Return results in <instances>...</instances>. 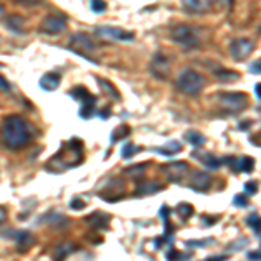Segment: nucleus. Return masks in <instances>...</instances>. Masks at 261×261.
<instances>
[{
  "instance_id": "9d476101",
  "label": "nucleus",
  "mask_w": 261,
  "mask_h": 261,
  "mask_svg": "<svg viewBox=\"0 0 261 261\" xmlns=\"http://www.w3.org/2000/svg\"><path fill=\"white\" fill-rule=\"evenodd\" d=\"M164 173L167 174V179H171V181H181L183 176H186V173H188V164L183 160H176V162L167 164L164 167Z\"/></svg>"
},
{
  "instance_id": "6e6552de",
  "label": "nucleus",
  "mask_w": 261,
  "mask_h": 261,
  "mask_svg": "<svg viewBox=\"0 0 261 261\" xmlns=\"http://www.w3.org/2000/svg\"><path fill=\"white\" fill-rule=\"evenodd\" d=\"M254 47H256L254 40L237 39L230 44V54H232V58H234L235 61H244L245 58H249L251 52L254 51Z\"/></svg>"
},
{
  "instance_id": "4468645a",
  "label": "nucleus",
  "mask_w": 261,
  "mask_h": 261,
  "mask_svg": "<svg viewBox=\"0 0 261 261\" xmlns=\"http://www.w3.org/2000/svg\"><path fill=\"white\" fill-rule=\"evenodd\" d=\"M86 223L87 225H91L92 228H96V230L107 228L108 223H110V216H107V214H103V213L89 214V216L86 218Z\"/></svg>"
},
{
  "instance_id": "f3484780",
  "label": "nucleus",
  "mask_w": 261,
  "mask_h": 261,
  "mask_svg": "<svg viewBox=\"0 0 261 261\" xmlns=\"http://www.w3.org/2000/svg\"><path fill=\"white\" fill-rule=\"evenodd\" d=\"M162 190V185H158V183H143L136 188V195L138 197H145V195H152V194H157V192Z\"/></svg>"
},
{
  "instance_id": "412c9836",
  "label": "nucleus",
  "mask_w": 261,
  "mask_h": 261,
  "mask_svg": "<svg viewBox=\"0 0 261 261\" xmlns=\"http://www.w3.org/2000/svg\"><path fill=\"white\" fill-rule=\"evenodd\" d=\"M218 75V79L219 80H223V82H234V80H237L239 77V73L237 71H230V70H221V71H218L216 73Z\"/></svg>"
},
{
  "instance_id": "a211bd4d",
  "label": "nucleus",
  "mask_w": 261,
  "mask_h": 261,
  "mask_svg": "<svg viewBox=\"0 0 261 261\" xmlns=\"http://www.w3.org/2000/svg\"><path fill=\"white\" fill-rule=\"evenodd\" d=\"M194 157H198L202 160V164L206 167H209V169H219L223 164L221 158L214 157V155H204V157H200V155H194Z\"/></svg>"
},
{
  "instance_id": "c9c22d12",
  "label": "nucleus",
  "mask_w": 261,
  "mask_h": 261,
  "mask_svg": "<svg viewBox=\"0 0 261 261\" xmlns=\"http://www.w3.org/2000/svg\"><path fill=\"white\" fill-rule=\"evenodd\" d=\"M18 4H23V5H37L40 4L42 0H16Z\"/></svg>"
},
{
  "instance_id": "b1692460",
  "label": "nucleus",
  "mask_w": 261,
  "mask_h": 261,
  "mask_svg": "<svg viewBox=\"0 0 261 261\" xmlns=\"http://www.w3.org/2000/svg\"><path fill=\"white\" fill-rule=\"evenodd\" d=\"M239 169L244 171V173H253L254 171V158L244 157L240 162H239Z\"/></svg>"
},
{
  "instance_id": "ddd939ff",
  "label": "nucleus",
  "mask_w": 261,
  "mask_h": 261,
  "mask_svg": "<svg viewBox=\"0 0 261 261\" xmlns=\"http://www.w3.org/2000/svg\"><path fill=\"white\" fill-rule=\"evenodd\" d=\"M60 84H61L60 75H58V73H54V71H49V73H45V75L40 79V87H42L44 91H47V92L56 91V89L60 87Z\"/></svg>"
},
{
  "instance_id": "2eb2a0df",
  "label": "nucleus",
  "mask_w": 261,
  "mask_h": 261,
  "mask_svg": "<svg viewBox=\"0 0 261 261\" xmlns=\"http://www.w3.org/2000/svg\"><path fill=\"white\" fill-rule=\"evenodd\" d=\"M82 101V107H80V117L82 119H89V117H92V113H94V105H96V98L91 94H87L84 99H80Z\"/></svg>"
},
{
  "instance_id": "a878e982",
  "label": "nucleus",
  "mask_w": 261,
  "mask_h": 261,
  "mask_svg": "<svg viewBox=\"0 0 261 261\" xmlns=\"http://www.w3.org/2000/svg\"><path fill=\"white\" fill-rule=\"evenodd\" d=\"M186 139H188L194 147H200L202 143H204V136H202L200 132H194V130L186 132Z\"/></svg>"
},
{
  "instance_id": "c85d7f7f",
  "label": "nucleus",
  "mask_w": 261,
  "mask_h": 261,
  "mask_svg": "<svg viewBox=\"0 0 261 261\" xmlns=\"http://www.w3.org/2000/svg\"><path fill=\"white\" fill-rule=\"evenodd\" d=\"M138 150H139V148L136 147V145H130V143H129V145H126V147H124V150H122V157H124V158H130V157H132V155H134Z\"/></svg>"
},
{
  "instance_id": "4c0bfd02",
  "label": "nucleus",
  "mask_w": 261,
  "mask_h": 261,
  "mask_svg": "<svg viewBox=\"0 0 261 261\" xmlns=\"http://www.w3.org/2000/svg\"><path fill=\"white\" fill-rule=\"evenodd\" d=\"M0 89H2V91H9V89H11V86L5 82V79L2 75H0Z\"/></svg>"
},
{
  "instance_id": "20e7f679",
  "label": "nucleus",
  "mask_w": 261,
  "mask_h": 261,
  "mask_svg": "<svg viewBox=\"0 0 261 261\" xmlns=\"http://www.w3.org/2000/svg\"><path fill=\"white\" fill-rule=\"evenodd\" d=\"M218 101H219L221 110L230 115L240 113L247 107V96L242 92H223L218 96Z\"/></svg>"
},
{
  "instance_id": "f704fd0d",
  "label": "nucleus",
  "mask_w": 261,
  "mask_h": 261,
  "mask_svg": "<svg viewBox=\"0 0 261 261\" xmlns=\"http://www.w3.org/2000/svg\"><path fill=\"white\" fill-rule=\"evenodd\" d=\"M143 171H145V166H136V167H130V169H126V174L143 173Z\"/></svg>"
},
{
  "instance_id": "cd10ccee",
  "label": "nucleus",
  "mask_w": 261,
  "mask_h": 261,
  "mask_svg": "<svg viewBox=\"0 0 261 261\" xmlns=\"http://www.w3.org/2000/svg\"><path fill=\"white\" fill-rule=\"evenodd\" d=\"M107 2L105 0H91V9L92 12H98V14H101V12L107 11Z\"/></svg>"
},
{
  "instance_id": "c756f323",
  "label": "nucleus",
  "mask_w": 261,
  "mask_h": 261,
  "mask_svg": "<svg viewBox=\"0 0 261 261\" xmlns=\"http://www.w3.org/2000/svg\"><path fill=\"white\" fill-rule=\"evenodd\" d=\"M247 225L253 226L256 232H260L261 230V218L258 216V214H253V216H249V219H247Z\"/></svg>"
},
{
  "instance_id": "e433bc0d",
  "label": "nucleus",
  "mask_w": 261,
  "mask_h": 261,
  "mask_svg": "<svg viewBox=\"0 0 261 261\" xmlns=\"http://www.w3.org/2000/svg\"><path fill=\"white\" fill-rule=\"evenodd\" d=\"M176 258H181V253H178L176 249H171L167 253V260H176Z\"/></svg>"
},
{
  "instance_id": "f8f14e48",
  "label": "nucleus",
  "mask_w": 261,
  "mask_h": 261,
  "mask_svg": "<svg viewBox=\"0 0 261 261\" xmlns=\"http://www.w3.org/2000/svg\"><path fill=\"white\" fill-rule=\"evenodd\" d=\"M211 185V176L204 171H195L190 178V188L197 192H206Z\"/></svg>"
},
{
  "instance_id": "79ce46f5",
  "label": "nucleus",
  "mask_w": 261,
  "mask_h": 261,
  "mask_svg": "<svg viewBox=\"0 0 261 261\" xmlns=\"http://www.w3.org/2000/svg\"><path fill=\"white\" fill-rule=\"evenodd\" d=\"M223 4H230V2H232V0H221Z\"/></svg>"
},
{
  "instance_id": "39448f33",
  "label": "nucleus",
  "mask_w": 261,
  "mask_h": 261,
  "mask_svg": "<svg viewBox=\"0 0 261 261\" xmlns=\"http://www.w3.org/2000/svg\"><path fill=\"white\" fill-rule=\"evenodd\" d=\"M68 49L80 54L87 60H92V54L96 52V44L87 33H73L68 40Z\"/></svg>"
},
{
  "instance_id": "9b49d317",
  "label": "nucleus",
  "mask_w": 261,
  "mask_h": 261,
  "mask_svg": "<svg viewBox=\"0 0 261 261\" xmlns=\"http://www.w3.org/2000/svg\"><path fill=\"white\" fill-rule=\"evenodd\" d=\"M183 5L192 14H206L213 7V0H183Z\"/></svg>"
},
{
  "instance_id": "473e14b6",
  "label": "nucleus",
  "mask_w": 261,
  "mask_h": 261,
  "mask_svg": "<svg viewBox=\"0 0 261 261\" xmlns=\"http://www.w3.org/2000/svg\"><path fill=\"white\" fill-rule=\"evenodd\" d=\"M234 202H235V206L245 207V206H247V197H245V195H235Z\"/></svg>"
},
{
  "instance_id": "7c9ffc66",
  "label": "nucleus",
  "mask_w": 261,
  "mask_h": 261,
  "mask_svg": "<svg viewBox=\"0 0 261 261\" xmlns=\"http://www.w3.org/2000/svg\"><path fill=\"white\" fill-rule=\"evenodd\" d=\"M70 207L73 211H80V209H84V207H86V202H84L82 198H73V200L70 202Z\"/></svg>"
},
{
  "instance_id": "ea45409f",
  "label": "nucleus",
  "mask_w": 261,
  "mask_h": 261,
  "mask_svg": "<svg viewBox=\"0 0 261 261\" xmlns=\"http://www.w3.org/2000/svg\"><path fill=\"white\" fill-rule=\"evenodd\" d=\"M4 219H5V209L0 207V221H4Z\"/></svg>"
},
{
  "instance_id": "4be33fe9",
  "label": "nucleus",
  "mask_w": 261,
  "mask_h": 261,
  "mask_svg": "<svg viewBox=\"0 0 261 261\" xmlns=\"http://www.w3.org/2000/svg\"><path fill=\"white\" fill-rule=\"evenodd\" d=\"M73 244H63V245H60L58 249H56V258L58 260H63V258H66V256H70L71 253H73Z\"/></svg>"
},
{
  "instance_id": "72a5a7b5",
  "label": "nucleus",
  "mask_w": 261,
  "mask_h": 261,
  "mask_svg": "<svg viewBox=\"0 0 261 261\" xmlns=\"http://www.w3.org/2000/svg\"><path fill=\"white\" fill-rule=\"evenodd\" d=\"M249 71H251V73H261V61H256V63L251 65Z\"/></svg>"
},
{
  "instance_id": "f257e3e1",
  "label": "nucleus",
  "mask_w": 261,
  "mask_h": 261,
  "mask_svg": "<svg viewBox=\"0 0 261 261\" xmlns=\"http://www.w3.org/2000/svg\"><path fill=\"white\" fill-rule=\"evenodd\" d=\"M2 139H4L5 147L11 150H21L32 139L28 122L20 115L5 117L4 124H2Z\"/></svg>"
},
{
  "instance_id": "0eeeda50",
  "label": "nucleus",
  "mask_w": 261,
  "mask_h": 261,
  "mask_svg": "<svg viewBox=\"0 0 261 261\" xmlns=\"http://www.w3.org/2000/svg\"><path fill=\"white\" fill-rule=\"evenodd\" d=\"M39 30L45 35H58L66 30V18L60 16V14H49L47 18L42 20Z\"/></svg>"
},
{
  "instance_id": "423d86ee",
  "label": "nucleus",
  "mask_w": 261,
  "mask_h": 261,
  "mask_svg": "<svg viewBox=\"0 0 261 261\" xmlns=\"http://www.w3.org/2000/svg\"><path fill=\"white\" fill-rule=\"evenodd\" d=\"M94 35L107 40H117V42H132L134 33L126 32L124 28L119 26H98L94 28Z\"/></svg>"
},
{
  "instance_id": "5701e85b",
  "label": "nucleus",
  "mask_w": 261,
  "mask_h": 261,
  "mask_svg": "<svg viewBox=\"0 0 261 261\" xmlns=\"http://www.w3.org/2000/svg\"><path fill=\"white\" fill-rule=\"evenodd\" d=\"M129 127L127 126H119L117 129L113 130V134H111V138H110V141L111 143H115V141H119L120 138H126L127 134H129Z\"/></svg>"
},
{
  "instance_id": "58836bf2",
  "label": "nucleus",
  "mask_w": 261,
  "mask_h": 261,
  "mask_svg": "<svg viewBox=\"0 0 261 261\" xmlns=\"http://www.w3.org/2000/svg\"><path fill=\"white\" fill-rule=\"evenodd\" d=\"M254 92H256V96L261 99V84H256V87H254Z\"/></svg>"
},
{
  "instance_id": "f03ea898",
  "label": "nucleus",
  "mask_w": 261,
  "mask_h": 261,
  "mask_svg": "<svg viewBox=\"0 0 261 261\" xmlns=\"http://www.w3.org/2000/svg\"><path fill=\"white\" fill-rule=\"evenodd\" d=\"M169 35L174 42L185 49H197L200 47L202 44V35L198 32V28L190 26V24H183V23L174 24L171 28Z\"/></svg>"
},
{
  "instance_id": "393cba45",
  "label": "nucleus",
  "mask_w": 261,
  "mask_h": 261,
  "mask_svg": "<svg viewBox=\"0 0 261 261\" xmlns=\"http://www.w3.org/2000/svg\"><path fill=\"white\" fill-rule=\"evenodd\" d=\"M14 239H16V242H18L20 245H28V247H30L32 237H30V234H28V232H24V230H21V232L14 234Z\"/></svg>"
},
{
  "instance_id": "7ed1b4c3",
  "label": "nucleus",
  "mask_w": 261,
  "mask_h": 261,
  "mask_svg": "<svg viewBox=\"0 0 261 261\" xmlns=\"http://www.w3.org/2000/svg\"><path fill=\"white\" fill-rule=\"evenodd\" d=\"M204 87V77L195 70H185L178 77V89L185 94L195 96Z\"/></svg>"
},
{
  "instance_id": "a19ab883",
  "label": "nucleus",
  "mask_w": 261,
  "mask_h": 261,
  "mask_svg": "<svg viewBox=\"0 0 261 261\" xmlns=\"http://www.w3.org/2000/svg\"><path fill=\"white\" fill-rule=\"evenodd\" d=\"M4 14H5V9H4V5L0 4V18H4Z\"/></svg>"
},
{
  "instance_id": "6ab92c4d",
  "label": "nucleus",
  "mask_w": 261,
  "mask_h": 261,
  "mask_svg": "<svg viewBox=\"0 0 261 261\" xmlns=\"http://www.w3.org/2000/svg\"><path fill=\"white\" fill-rule=\"evenodd\" d=\"M179 150H181V143L179 141H171L166 147L155 148V152H158V153H162V155H174V153H178Z\"/></svg>"
},
{
  "instance_id": "2f4dec72",
  "label": "nucleus",
  "mask_w": 261,
  "mask_h": 261,
  "mask_svg": "<svg viewBox=\"0 0 261 261\" xmlns=\"http://www.w3.org/2000/svg\"><path fill=\"white\" fill-rule=\"evenodd\" d=\"M245 194H251V195H254L258 192V183H254V181H247L245 183Z\"/></svg>"
},
{
  "instance_id": "aec40b11",
  "label": "nucleus",
  "mask_w": 261,
  "mask_h": 261,
  "mask_svg": "<svg viewBox=\"0 0 261 261\" xmlns=\"http://www.w3.org/2000/svg\"><path fill=\"white\" fill-rule=\"evenodd\" d=\"M98 84L103 87V91L107 92L108 96H111L113 99H120V94L117 92V89H115V87L111 86L110 82H107V80H103V79H98Z\"/></svg>"
},
{
  "instance_id": "bb28decb",
  "label": "nucleus",
  "mask_w": 261,
  "mask_h": 261,
  "mask_svg": "<svg viewBox=\"0 0 261 261\" xmlns=\"http://www.w3.org/2000/svg\"><path fill=\"white\" fill-rule=\"evenodd\" d=\"M178 213H179V216L181 218H190L192 214H194V207L190 206V204H186V202H181L178 206Z\"/></svg>"
},
{
  "instance_id": "dca6fc26",
  "label": "nucleus",
  "mask_w": 261,
  "mask_h": 261,
  "mask_svg": "<svg viewBox=\"0 0 261 261\" xmlns=\"http://www.w3.org/2000/svg\"><path fill=\"white\" fill-rule=\"evenodd\" d=\"M5 24L11 32L14 33H23L24 32V18L20 16V14H12L5 20Z\"/></svg>"
},
{
  "instance_id": "1a4fd4ad",
  "label": "nucleus",
  "mask_w": 261,
  "mask_h": 261,
  "mask_svg": "<svg viewBox=\"0 0 261 261\" xmlns=\"http://www.w3.org/2000/svg\"><path fill=\"white\" fill-rule=\"evenodd\" d=\"M150 71L152 75L155 77V79L158 80H164L167 75H169V61H167V58L164 54H155L153 60H152L150 63Z\"/></svg>"
}]
</instances>
